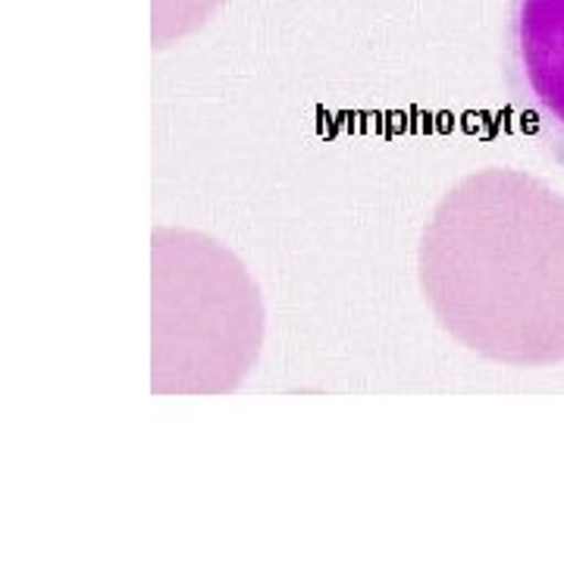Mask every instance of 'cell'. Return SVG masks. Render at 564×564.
Listing matches in <instances>:
<instances>
[{
	"label": "cell",
	"mask_w": 564,
	"mask_h": 564,
	"mask_svg": "<svg viewBox=\"0 0 564 564\" xmlns=\"http://www.w3.org/2000/svg\"><path fill=\"white\" fill-rule=\"evenodd\" d=\"M505 85L518 129L564 170V0H511Z\"/></svg>",
	"instance_id": "cell-1"
}]
</instances>
